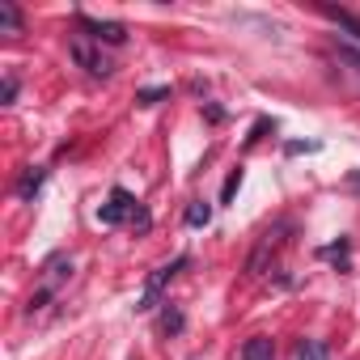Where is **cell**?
Returning a JSON list of instances; mask_svg holds the SVG:
<instances>
[{
  "label": "cell",
  "mask_w": 360,
  "mask_h": 360,
  "mask_svg": "<svg viewBox=\"0 0 360 360\" xmlns=\"http://www.w3.org/2000/svg\"><path fill=\"white\" fill-rule=\"evenodd\" d=\"M68 56H72V60H77V64H81L85 72H94V77H110V72H115V64H110V60H106L102 51H94V47L85 43V39H72Z\"/></svg>",
  "instance_id": "obj_4"
},
{
  "label": "cell",
  "mask_w": 360,
  "mask_h": 360,
  "mask_svg": "<svg viewBox=\"0 0 360 360\" xmlns=\"http://www.w3.org/2000/svg\"><path fill=\"white\" fill-rule=\"evenodd\" d=\"M284 153H288V157H297V153H318V144H314V140H292Z\"/></svg>",
  "instance_id": "obj_17"
},
{
  "label": "cell",
  "mask_w": 360,
  "mask_h": 360,
  "mask_svg": "<svg viewBox=\"0 0 360 360\" xmlns=\"http://www.w3.org/2000/svg\"><path fill=\"white\" fill-rule=\"evenodd\" d=\"M322 13H326V18H330V22H335L339 30H347V34H352V39L360 43V18H356L352 9H335V5H322Z\"/></svg>",
  "instance_id": "obj_9"
},
{
  "label": "cell",
  "mask_w": 360,
  "mask_h": 360,
  "mask_svg": "<svg viewBox=\"0 0 360 360\" xmlns=\"http://www.w3.org/2000/svg\"><path fill=\"white\" fill-rule=\"evenodd\" d=\"M131 225H136V229H148V225H153V217H148V208H144V204L131 212Z\"/></svg>",
  "instance_id": "obj_19"
},
{
  "label": "cell",
  "mask_w": 360,
  "mask_h": 360,
  "mask_svg": "<svg viewBox=\"0 0 360 360\" xmlns=\"http://www.w3.org/2000/svg\"><path fill=\"white\" fill-rule=\"evenodd\" d=\"M297 360H326V343L301 339V343H297Z\"/></svg>",
  "instance_id": "obj_14"
},
{
  "label": "cell",
  "mask_w": 360,
  "mask_h": 360,
  "mask_svg": "<svg viewBox=\"0 0 360 360\" xmlns=\"http://www.w3.org/2000/svg\"><path fill=\"white\" fill-rule=\"evenodd\" d=\"M347 246H352V242H347V238H339V242L322 246L318 255H322V259H335V263H339V271H347Z\"/></svg>",
  "instance_id": "obj_13"
},
{
  "label": "cell",
  "mask_w": 360,
  "mask_h": 360,
  "mask_svg": "<svg viewBox=\"0 0 360 360\" xmlns=\"http://www.w3.org/2000/svg\"><path fill=\"white\" fill-rule=\"evenodd\" d=\"M238 191H242V169H233V174L225 178V187H221V204H233V200H238Z\"/></svg>",
  "instance_id": "obj_15"
},
{
  "label": "cell",
  "mask_w": 360,
  "mask_h": 360,
  "mask_svg": "<svg viewBox=\"0 0 360 360\" xmlns=\"http://www.w3.org/2000/svg\"><path fill=\"white\" fill-rule=\"evenodd\" d=\"M271 250H276V233L267 229V233H263V242L255 246V255H250V263H246V271H250V276H263V267H267V259H271Z\"/></svg>",
  "instance_id": "obj_7"
},
{
  "label": "cell",
  "mask_w": 360,
  "mask_h": 360,
  "mask_svg": "<svg viewBox=\"0 0 360 360\" xmlns=\"http://www.w3.org/2000/svg\"><path fill=\"white\" fill-rule=\"evenodd\" d=\"M183 326H187L183 309H178V305H169V301H165V309H161V330H165V335H178V330H183Z\"/></svg>",
  "instance_id": "obj_12"
},
{
  "label": "cell",
  "mask_w": 360,
  "mask_h": 360,
  "mask_svg": "<svg viewBox=\"0 0 360 360\" xmlns=\"http://www.w3.org/2000/svg\"><path fill=\"white\" fill-rule=\"evenodd\" d=\"M140 208V200L131 195V191H123V187H115L110 191V200L98 208V221L102 225H123V221H131V212Z\"/></svg>",
  "instance_id": "obj_3"
},
{
  "label": "cell",
  "mask_w": 360,
  "mask_h": 360,
  "mask_svg": "<svg viewBox=\"0 0 360 360\" xmlns=\"http://www.w3.org/2000/svg\"><path fill=\"white\" fill-rule=\"evenodd\" d=\"M187 263H191V255H178L174 263H165V267H157V271H153V276L144 280V292H140V301H136V309H153V305H157V297H161V288H165V284H169V280H174L178 271H183Z\"/></svg>",
  "instance_id": "obj_1"
},
{
  "label": "cell",
  "mask_w": 360,
  "mask_h": 360,
  "mask_svg": "<svg viewBox=\"0 0 360 360\" xmlns=\"http://www.w3.org/2000/svg\"><path fill=\"white\" fill-rule=\"evenodd\" d=\"M18 98V77H5V85H0V102H13Z\"/></svg>",
  "instance_id": "obj_18"
},
{
  "label": "cell",
  "mask_w": 360,
  "mask_h": 360,
  "mask_svg": "<svg viewBox=\"0 0 360 360\" xmlns=\"http://www.w3.org/2000/svg\"><path fill=\"white\" fill-rule=\"evenodd\" d=\"M43 183H47V169H43V165H30V169L18 178V195H22V200H34V195L43 191Z\"/></svg>",
  "instance_id": "obj_6"
},
{
  "label": "cell",
  "mask_w": 360,
  "mask_h": 360,
  "mask_svg": "<svg viewBox=\"0 0 360 360\" xmlns=\"http://www.w3.org/2000/svg\"><path fill=\"white\" fill-rule=\"evenodd\" d=\"M212 221V204L208 200H191V208H187V225L191 229H204Z\"/></svg>",
  "instance_id": "obj_11"
},
{
  "label": "cell",
  "mask_w": 360,
  "mask_h": 360,
  "mask_svg": "<svg viewBox=\"0 0 360 360\" xmlns=\"http://www.w3.org/2000/svg\"><path fill=\"white\" fill-rule=\"evenodd\" d=\"M161 98H169V85H148V89H140V94H136V102H140V106H153V102H161Z\"/></svg>",
  "instance_id": "obj_16"
},
{
  "label": "cell",
  "mask_w": 360,
  "mask_h": 360,
  "mask_svg": "<svg viewBox=\"0 0 360 360\" xmlns=\"http://www.w3.org/2000/svg\"><path fill=\"white\" fill-rule=\"evenodd\" d=\"M22 26H26L22 9L9 5V0H0V30H5V34H22Z\"/></svg>",
  "instance_id": "obj_10"
},
{
  "label": "cell",
  "mask_w": 360,
  "mask_h": 360,
  "mask_svg": "<svg viewBox=\"0 0 360 360\" xmlns=\"http://www.w3.org/2000/svg\"><path fill=\"white\" fill-rule=\"evenodd\" d=\"M68 276H72V259H68V255H51V259H47V267H43V292H47V297H56V292H60V284H64Z\"/></svg>",
  "instance_id": "obj_5"
},
{
  "label": "cell",
  "mask_w": 360,
  "mask_h": 360,
  "mask_svg": "<svg viewBox=\"0 0 360 360\" xmlns=\"http://www.w3.org/2000/svg\"><path fill=\"white\" fill-rule=\"evenodd\" d=\"M339 60H347L352 68H360V51H356V47H343V43H339Z\"/></svg>",
  "instance_id": "obj_20"
},
{
  "label": "cell",
  "mask_w": 360,
  "mask_h": 360,
  "mask_svg": "<svg viewBox=\"0 0 360 360\" xmlns=\"http://www.w3.org/2000/svg\"><path fill=\"white\" fill-rule=\"evenodd\" d=\"M77 30H85L94 43H110V47H123L127 43V26L123 22H98L89 13H77Z\"/></svg>",
  "instance_id": "obj_2"
},
{
  "label": "cell",
  "mask_w": 360,
  "mask_h": 360,
  "mask_svg": "<svg viewBox=\"0 0 360 360\" xmlns=\"http://www.w3.org/2000/svg\"><path fill=\"white\" fill-rule=\"evenodd\" d=\"M242 360H276V343L267 335H255L242 343Z\"/></svg>",
  "instance_id": "obj_8"
}]
</instances>
